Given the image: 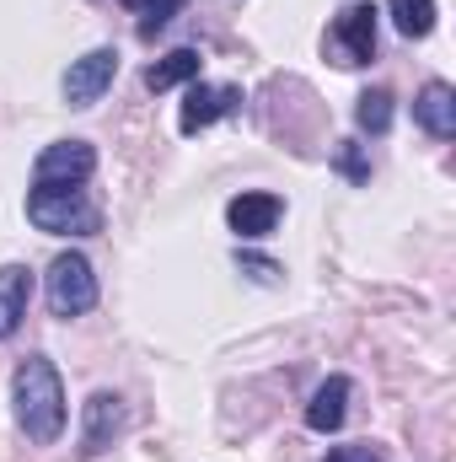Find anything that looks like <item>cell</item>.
<instances>
[{"label":"cell","mask_w":456,"mask_h":462,"mask_svg":"<svg viewBox=\"0 0 456 462\" xmlns=\"http://www.w3.org/2000/svg\"><path fill=\"white\" fill-rule=\"evenodd\" d=\"M11 414L32 447H54L65 430V382L49 355H27L11 376Z\"/></svg>","instance_id":"obj_1"},{"label":"cell","mask_w":456,"mask_h":462,"mask_svg":"<svg viewBox=\"0 0 456 462\" xmlns=\"http://www.w3.org/2000/svg\"><path fill=\"white\" fill-rule=\"evenodd\" d=\"M27 221L49 236H97L103 231V210L92 205L87 189H38L27 194Z\"/></svg>","instance_id":"obj_2"},{"label":"cell","mask_w":456,"mask_h":462,"mask_svg":"<svg viewBox=\"0 0 456 462\" xmlns=\"http://www.w3.org/2000/svg\"><path fill=\"white\" fill-rule=\"evenodd\" d=\"M43 296H49V312L65 318V323L92 312L97 307V274H92L87 253H59L43 274Z\"/></svg>","instance_id":"obj_3"},{"label":"cell","mask_w":456,"mask_h":462,"mask_svg":"<svg viewBox=\"0 0 456 462\" xmlns=\"http://www.w3.org/2000/svg\"><path fill=\"white\" fill-rule=\"evenodd\" d=\"M328 60L354 70V65H370L376 60V5L370 0H349L339 5V16L328 22V38H323Z\"/></svg>","instance_id":"obj_4"},{"label":"cell","mask_w":456,"mask_h":462,"mask_svg":"<svg viewBox=\"0 0 456 462\" xmlns=\"http://www.w3.org/2000/svg\"><path fill=\"white\" fill-rule=\"evenodd\" d=\"M92 172H97L92 140H54V145H43V156L32 162V183H38V189H81Z\"/></svg>","instance_id":"obj_5"},{"label":"cell","mask_w":456,"mask_h":462,"mask_svg":"<svg viewBox=\"0 0 456 462\" xmlns=\"http://www.w3.org/2000/svg\"><path fill=\"white\" fill-rule=\"evenodd\" d=\"M118 76V49H92V54H81V60H70V70H65V81H59V92H65V103L70 108H92L108 87H114Z\"/></svg>","instance_id":"obj_6"},{"label":"cell","mask_w":456,"mask_h":462,"mask_svg":"<svg viewBox=\"0 0 456 462\" xmlns=\"http://www.w3.org/2000/svg\"><path fill=\"white\" fill-rule=\"evenodd\" d=\"M118 436H123V398L114 387H97L81 409V457H97L108 452Z\"/></svg>","instance_id":"obj_7"},{"label":"cell","mask_w":456,"mask_h":462,"mask_svg":"<svg viewBox=\"0 0 456 462\" xmlns=\"http://www.w3.org/2000/svg\"><path fill=\"white\" fill-rule=\"evenodd\" d=\"M236 108H242V87H231V81H221V87L194 81V87H188V97H183L178 129H183V134H199V129H210L215 118L236 114Z\"/></svg>","instance_id":"obj_8"},{"label":"cell","mask_w":456,"mask_h":462,"mask_svg":"<svg viewBox=\"0 0 456 462\" xmlns=\"http://www.w3.org/2000/svg\"><path fill=\"white\" fill-rule=\"evenodd\" d=\"M279 216H285V199H279V194H236L226 205V226L236 231L242 242L269 236V231L279 226Z\"/></svg>","instance_id":"obj_9"},{"label":"cell","mask_w":456,"mask_h":462,"mask_svg":"<svg viewBox=\"0 0 456 462\" xmlns=\"http://www.w3.org/2000/svg\"><path fill=\"white\" fill-rule=\"evenodd\" d=\"M32 301V269L27 263H0V339H11L27 318Z\"/></svg>","instance_id":"obj_10"},{"label":"cell","mask_w":456,"mask_h":462,"mask_svg":"<svg viewBox=\"0 0 456 462\" xmlns=\"http://www.w3.org/2000/svg\"><path fill=\"white\" fill-rule=\"evenodd\" d=\"M414 124L435 140H451L456 134V92L446 81H430L419 97H414Z\"/></svg>","instance_id":"obj_11"},{"label":"cell","mask_w":456,"mask_h":462,"mask_svg":"<svg viewBox=\"0 0 456 462\" xmlns=\"http://www.w3.org/2000/svg\"><path fill=\"white\" fill-rule=\"evenodd\" d=\"M343 414H349V376H328V382L312 393V403H306V425H312L317 436H333L343 425Z\"/></svg>","instance_id":"obj_12"},{"label":"cell","mask_w":456,"mask_h":462,"mask_svg":"<svg viewBox=\"0 0 456 462\" xmlns=\"http://www.w3.org/2000/svg\"><path fill=\"white\" fill-rule=\"evenodd\" d=\"M199 70H205V54H199V49H172V54H161V60L145 70V87H150V92H172V87H183V81H199Z\"/></svg>","instance_id":"obj_13"},{"label":"cell","mask_w":456,"mask_h":462,"mask_svg":"<svg viewBox=\"0 0 456 462\" xmlns=\"http://www.w3.org/2000/svg\"><path fill=\"white\" fill-rule=\"evenodd\" d=\"M392 11V27L403 38H430L435 32V0H387Z\"/></svg>","instance_id":"obj_14"},{"label":"cell","mask_w":456,"mask_h":462,"mask_svg":"<svg viewBox=\"0 0 456 462\" xmlns=\"http://www.w3.org/2000/svg\"><path fill=\"white\" fill-rule=\"evenodd\" d=\"M354 124H360L365 134H387V129H392V92H387V87L360 92V103H354Z\"/></svg>","instance_id":"obj_15"},{"label":"cell","mask_w":456,"mask_h":462,"mask_svg":"<svg viewBox=\"0 0 456 462\" xmlns=\"http://www.w3.org/2000/svg\"><path fill=\"white\" fill-rule=\"evenodd\" d=\"M236 269H242L247 280H258V285H279V274H285L274 258H258V253H242V247H236Z\"/></svg>","instance_id":"obj_16"},{"label":"cell","mask_w":456,"mask_h":462,"mask_svg":"<svg viewBox=\"0 0 456 462\" xmlns=\"http://www.w3.org/2000/svg\"><path fill=\"white\" fill-rule=\"evenodd\" d=\"M183 5H188V0H156L150 11H140V38H156V32H161V27H167Z\"/></svg>","instance_id":"obj_17"},{"label":"cell","mask_w":456,"mask_h":462,"mask_svg":"<svg viewBox=\"0 0 456 462\" xmlns=\"http://www.w3.org/2000/svg\"><path fill=\"white\" fill-rule=\"evenodd\" d=\"M333 162H339V172L349 178V183H365V178H370V167H365V156H360V145H354V140H343Z\"/></svg>","instance_id":"obj_18"},{"label":"cell","mask_w":456,"mask_h":462,"mask_svg":"<svg viewBox=\"0 0 456 462\" xmlns=\"http://www.w3.org/2000/svg\"><path fill=\"white\" fill-rule=\"evenodd\" d=\"M328 462H387V457H381L376 447H333Z\"/></svg>","instance_id":"obj_19"},{"label":"cell","mask_w":456,"mask_h":462,"mask_svg":"<svg viewBox=\"0 0 456 462\" xmlns=\"http://www.w3.org/2000/svg\"><path fill=\"white\" fill-rule=\"evenodd\" d=\"M123 5H129V11H150L156 0H123Z\"/></svg>","instance_id":"obj_20"}]
</instances>
